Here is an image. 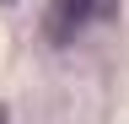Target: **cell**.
I'll use <instances>...</instances> for the list:
<instances>
[{
	"mask_svg": "<svg viewBox=\"0 0 129 124\" xmlns=\"http://www.w3.org/2000/svg\"><path fill=\"white\" fill-rule=\"evenodd\" d=\"M118 16V0H48V43H70L86 27H102Z\"/></svg>",
	"mask_w": 129,
	"mask_h": 124,
	"instance_id": "cell-1",
	"label": "cell"
},
{
	"mask_svg": "<svg viewBox=\"0 0 129 124\" xmlns=\"http://www.w3.org/2000/svg\"><path fill=\"white\" fill-rule=\"evenodd\" d=\"M0 124H11V113H6V103H0Z\"/></svg>",
	"mask_w": 129,
	"mask_h": 124,
	"instance_id": "cell-2",
	"label": "cell"
}]
</instances>
